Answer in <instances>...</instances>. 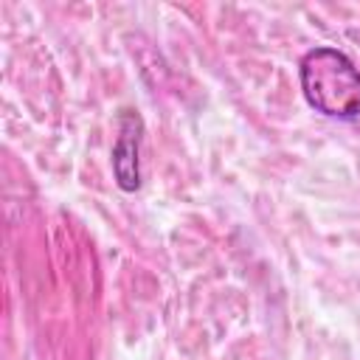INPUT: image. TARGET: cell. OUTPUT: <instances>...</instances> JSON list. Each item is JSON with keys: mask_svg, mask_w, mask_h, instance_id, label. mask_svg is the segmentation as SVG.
<instances>
[{"mask_svg": "<svg viewBox=\"0 0 360 360\" xmlns=\"http://www.w3.org/2000/svg\"><path fill=\"white\" fill-rule=\"evenodd\" d=\"M141 132H143L141 115L132 110H124L118 115V141L112 146V174L124 191H135L141 186V169H138Z\"/></svg>", "mask_w": 360, "mask_h": 360, "instance_id": "2", "label": "cell"}, {"mask_svg": "<svg viewBox=\"0 0 360 360\" xmlns=\"http://www.w3.org/2000/svg\"><path fill=\"white\" fill-rule=\"evenodd\" d=\"M304 98L321 115L357 118L360 115V70L338 48H312L298 65Z\"/></svg>", "mask_w": 360, "mask_h": 360, "instance_id": "1", "label": "cell"}]
</instances>
